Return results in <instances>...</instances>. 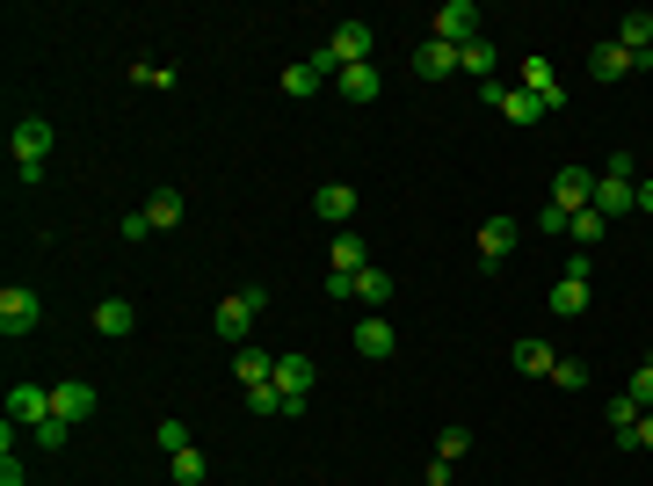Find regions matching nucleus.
<instances>
[{
    "mask_svg": "<svg viewBox=\"0 0 653 486\" xmlns=\"http://www.w3.org/2000/svg\"><path fill=\"white\" fill-rule=\"evenodd\" d=\"M247 407H255L261 421H291V414H306V407H298V400H283L276 385H255V392H247Z\"/></svg>",
    "mask_w": 653,
    "mask_h": 486,
    "instance_id": "obj_22",
    "label": "nucleus"
},
{
    "mask_svg": "<svg viewBox=\"0 0 653 486\" xmlns=\"http://www.w3.org/2000/svg\"><path fill=\"white\" fill-rule=\"evenodd\" d=\"M596 210H602V218L639 210V182H632V174H602V182H596Z\"/></svg>",
    "mask_w": 653,
    "mask_h": 486,
    "instance_id": "obj_12",
    "label": "nucleus"
},
{
    "mask_svg": "<svg viewBox=\"0 0 653 486\" xmlns=\"http://www.w3.org/2000/svg\"><path fill=\"white\" fill-rule=\"evenodd\" d=\"M312 210H320L326 226H349V218H356V190H349V182H320Z\"/></svg>",
    "mask_w": 653,
    "mask_h": 486,
    "instance_id": "obj_14",
    "label": "nucleus"
},
{
    "mask_svg": "<svg viewBox=\"0 0 653 486\" xmlns=\"http://www.w3.org/2000/svg\"><path fill=\"white\" fill-rule=\"evenodd\" d=\"M146 218H153V233L182 226V196H174V190H153V196H146Z\"/></svg>",
    "mask_w": 653,
    "mask_h": 486,
    "instance_id": "obj_26",
    "label": "nucleus"
},
{
    "mask_svg": "<svg viewBox=\"0 0 653 486\" xmlns=\"http://www.w3.org/2000/svg\"><path fill=\"white\" fill-rule=\"evenodd\" d=\"M52 414L58 421H87V414H95V385H81V378L52 385Z\"/></svg>",
    "mask_w": 653,
    "mask_h": 486,
    "instance_id": "obj_13",
    "label": "nucleus"
},
{
    "mask_svg": "<svg viewBox=\"0 0 653 486\" xmlns=\"http://www.w3.org/2000/svg\"><path fill=\"white\" fill-rule=\"evenodd\" d=\"M414 66H421V73H458V44H436V36H429V44L414 52Z\"/></svg>",
    "mask_w": 653,
    "mask_h": 486,
    "instance_id": "obj_30",
    "label": "nucleus"
},
{
    "mask_svg": "<svg viewBox=\"0 0 653 486\" xmlns=\"http://www.w3.org/2000/svg\"><path fill=\"white\" fill-rule=\"evenodd\" d=\"M8 145H15V168H44V160H52V123H44V117H22Z\"/></svg>",
    "mask_w": 653,
    "mask_h": 486,
    "instance_id": "obj_9",
    "label": "nucleus"
},
{
    "mask_svg": "<svg viewBox=\"0 0 653 486\" xmlns=\"http://www.w3.org/2000/svg\"><path fill=\"white\" fill-rule=\"evenodd\" d=\"M552 313H559V320H581V313H588V283H567V277H559V283H552Z\"/></svg>",
    "mask_w": 653,
    "mask_h": 486,
    "instance_id": "obj_25",
    "label": "nucleus"
},
{
    "mask_svg": "<svg viewBox=\"0 0 653 486\" xmlns=\"http://www.w3.org/2000/svg\"><path fill=\"white\" fill-rule=\"evenodd\" d=\"M36 320H44V298H36L30 283H8V291H0V334L15 342V334H30Z\"/></svg>",
    "mask_w": 653,
    "mask_h": 486,
    "instance_id": "obj_3",
    "label": "nucleus"
},
{
    "mask_svg": "<svg viewBox=\"0 0 653 486\" xmlns=\"http://www.w3.org/2000/svg\"><path fill=\"white\" fill-rule=\"evenodd\" d=\"M261 313H269V291H261V283H247V291L218 298V313H211V327H218V342L247 348V334H255V320H261Z\"/></svg>",
    "mask_w": 653,
    "mask_h": 486,
    "instance_id": "obj_2",
    "label": "nucleus"
},
{
    "mask_svg": "<svg viewBox=\"0 0 653 486\" xmlns=\"http://www.w3.org/2000/svg\"><path fill=\"white\" fill-rule=\"evenodd\" d=\"M574 226V218H567V210H559V204H545V210H537V233H552V240H559V233H567Z\"/></svg>",
    "mask_w": 653,
    "mask_h": 486,
    "instance_id": "obj_39",
    "label": "nucleus"
},
{
    "mask_svg": "<svg viewBox=\"0 0 653 486\" xmlns=\"http://www.w3.org/2000/svg\"><path fill=\"white\" fill-rule=\"evenodd\" d=\"M276 392H283V400H298V407H306V392H312V364H306V356H276Z\"/></svg>",
    "mask_w": 653,
    "mask_h": 486,
    "instance_id": "obj_15",
    "label": "nucleus"
},
{
    "mask_svg": "<svg viewBox=\"0 0 653 486\" xmlns=\"http://www.w3.org/2000/svg\"><path fill=\"white\" fill-rule=\"evenodd\" d=\"M624 392H632V400H639V407H653V356H646V364H639V370H632V385H624Z\"/></svg>",
    "mask_w": 653,
    "mask_h": 486,
    "instance_id": "obj_38",
    "label": "nucleus"
},
{
    "mask_svg": "<svg viewBox=\"0 0 653 486\" xmlns=\"http://www.w3.org/2000/svg\"><path fill=\"white\" fill-rule=\"evenodd\" d=\"M371 44H378V30H371V22H342V30L312 52V66H320L326 80H342L349 66H371Z\"/></svg>",
    "mask_w": 653,
    "mask_h": 486,
    "instance_id": "obj_1",
    "label": "nucleus"
},
{
    "mask_svg": "<svg viewBox=\"0 0 653 486\" xmlns=\"http://www.w3.org/2000/svg\"><path fill=\"white\" fill-rule=\"evenodd\" d=\"M326 298H342V305H356V277H342V269H326Z\"/></svg>",
    "mask_w": 653,
    "mask_h": 486,
    "instance_id": "obj_41",
    "label": "nucleus"
},
{
    "mask_svg": "<svg viewBox=\"0 0 653 486\" xmlns=\"http://www.w3.org/2000/svg\"><path fill=\"white\" fill-rule=\"evenodd\" d=\"M559 277H567V283H596V255H588V247H581V255H567Z\"/></svg>",
    "mask_w": 653,
    "mask_h": 486,
    "instance_id": "obj_37",
    "label": "nucleus"
},
{
    "mask_svg": "<svg viewBox=\"0 0 653 486\" xmlns=\"http://www.w3.org/2000/svg\"><path fill=\"white\" fill-rule=\"evenodd\" d=\"M393 291H399V283L385 277V269H356V305H371V313H378V305H393Z\"/></svg>",
    "mask_w": 653,
    "mask_h": 486,
    "instance_id": "obj_20",
    "label": "nucleus"
},
{
    "mask_svg": "<svg viewBox=\"0 0 653 486\" xmlns=\"http://www.w3.org/2000/svg\"><path fill=\"white\" fill-rule=\"evenodd\" d=\"M334 87H342V95H349V102H378V95H385V80H378V66H349L342 73V80H334Z\"/></svg>",
    "mask_w": 653,
    "mask_h": 486,
    "instance_id": "obj_18",
    "label": "nucleus"
},
{
    "mask_svg": "<svg viewBox=\"0 0 653 486\" xmlns=\"http://www.w3.org/2000/svg\"><path fill=\"white\" fill-rule=\"evenodd\" d=\"M276 87H283L291 102H306V95H320V87H326V73L312 66V58H298V66H283V80H276Z\"/></svg>",
    "mask_w": 653,
    "mask_h": 486,
    "instance_id": "obj_19",
    "label": "nucleus"
},
{
    "mask_svg": "<svg viewBox=\"0 0 653 486\" xmlns=\"http://www.w3.org/2000/svg\"><path fill=\"white\" fill-rule=\"evenodd\" d=\"M131 327H138L131 298H103V305H95V334H109V342H124Z\"/></svg>",
    "mask_w": 653,
    "mask_h": 486,
    "instance_id": "obj_17",
    "label": "nucleus"
},
{
    "mask_svg": "<svg viewBox=\"0 0 653 486\" xmlns=\"http://www.w3.org/2000/svg\"><path fill=\"white\" fill-rule=\"evenodd\" d=\"M66 429H73V421H58V414H52L44 429H36V443H44V451H66Z\"/></svg>",
    "mask_w": 653,
    "mask_h": 486,
    "instance_id": "obj_40",
    "label": "nucleus"
},
{
    "mask_svg": "<svg viewBox=\"0 0 653 486\" xmlns=\"http://www.w3.org/2000/svg\"><path fill=\"white\" fill-rule=\"evenodd\" d=\"M153 443H160V451H190V429H182V421H153Z\"/></svg>",
    "mask_w": 653,
    "mask_h": 486,
    "instance_id": "obj_34",
    "label": "nucleus"
},
{
    "mask_svg": "<svg viewBox=\"0 0 653 486\" xmlns=\"http://www.w3.org/2000/svg\"><path fill=\"white\" fill-rule=\"evenodd\" d=\"M653 58H632L618 44V36H610V44H588V73H596V80H624V73H646Z\"/></svg>",
    "mask_w": 653,
    "mask_h": 486,
    "instance_id": "obj_8",
    "label": "nucleus"
},
{
    "mask_svg": "<svg viewBox=\"0 0 653 486\" xmlns=\"http://www.w3.org/2000/svg\"><path fill=\"white\" fill-rule=\"evenodd\" d=\"M233 378H240L247 392H255V385H269V378H276V356H269V348H255V342L233 348Z\"/></svg>",
    "mask_w": 653,
    "mask_h": 486,
    "instance_id": "obj_16",
    "label": "nucleus"
},
{
    "mask_svg": "<svg viewBox=\"0 0 653 486\" xmlns=\"http://www.w3.org/2000/svg\"><path fill=\"white\" fill-rule=\"evenodd\" d=\"M639 210H653V174H646V182H639Z\"/></svg>",
    "mask_w": 653,
    "mask_h": 486,
    "instance_id": "obj_42",
    "label": "nucleus"
},
{
    "mask_svg": "<svg viewBox=\"0 0 653 486\" xmlns=\"http://www.w3.org/2000/svg\"><path fill=\"white\" fill-rule=\"evenodd\" d=\"M509 356H516L523 378H552V364H559V348H545V342H516Z\"/></svg>",
    "mask_w": 653,
    "mask_h": 486,
    "instance_id": "obj_21",
    "label": "nucleus"
},
{
    "mask_svg": "<svg viewBox=\"0 0 653 486\" xmlns=\"http://www.w3.org/2000/svg\"><path fill=\"white\" fill-rule=\"evenodd\" d=\"M596 182H602L596 168H559V174H552V204H559V210L574 218V210L596 204Z\"/></svg>",
    "mask_w": 653,
    "mask_h": 486,
    "instance_id": "obj_5",
    "label": "nucleus"
},
{
    "mask_svg": "<svg viewBox=\"0 0 653 486\" xmlns=\"http://www.w3.org/2000/svg\"><path fill=\"white\" fill-rule=\"evenodd\" d=\"M552 385H567V392H581V385H588V364H581V356H559V364H552Z\"/></svg>",
    "mask_w": 653,
    "mask_h": 486,
    "instance_id": "obj_32",
    "label": "nucleus"
},
{
    "mask_svg": "<svg viewBox=\"0 0 653 486\" xmlns=\"http://www.w3.org/2000/svg\"><path fill=\"white\" fill-rule=\"evenodd\" d=\"M429 30H436V44H458V52H464V44L480 36V8H472V0H443Z\"/></svg>",
    "mask_w": 653,
    "mask_h": 486,
    "instance_id": "obj_4",
    "label": "nucleus"
},
{
    "mask_svg": "<svg viewBox=\"0 0 653 486\" xmlns=\"http://www.w3.org/2000/svg\"><path fill=\"white\" fill-rule=\"evenodd\" d=\"M618 443H624V451H653V407L632 421V435H618Z\"/></svg>",
    "mask_w": 653,
    "mask_h": 486,
    "instance_id": "obj_36",
    "label": "nucleus"
},
{
    "mask_svg": "<svg viewBox=\"0 0 653 486\" xmlns=\"http://www.w3.org/2000/svg\"><path fill=\"white\" fill-rule=\"evenodd\" d=\"M618 44H624L632 58H653V15H624V22H618Z\"/></svg>",
    "mask_w": 653,
    "mask_h": 486,
    "instance_id": "obj_23",
    "label": "nucleus"
},
{
    "mask_svg": "<svg viewBox=\"0 0 653 486\" xmlns=\"http://www.w3.org/2000/svg\"><path fill=\"white\" fill-rule=\"evenodd\" d=\"M516 240H523L516 218H486V226H480V269H501V261L516 255Z\"/></svg>",
    "mask_w": 653,
    "mask_h": 486,
    "instance_id": "obj_10",
    "label": "nucleus"
},
{
    "mask_svg": "<svg viewBox=\"0 0 653 486\" xmlns=\"http://www.w3.org/2000/svg\"><path fill=\"white\" fill-rule=\"evenodd\" d=\"M523 95H537V109H545V117H559V109H567V87H559L552 58H531V66H523Z\"/></svg>",
    "mask_w": 653,
    "mask_h": 486,
    "instance_id": "obj_7",
    "label": "nucleus"
},
{
    "mask_svg": "<svg viewBox=\"0 0 653 486\" xmlns=\"http://www.w3.org/2000/svg\"><path fill=\"white\" fill-rule=\"evenodd\" d=\"M393 348H399V334H393V320H385V313H363V320H356V356L385 364Z\"/></svg>",
    "mask_w": 653,
    "mask_h": 486,
    "instance_id": "obj_11",
    "label": "nucleus"
},
{
    "mask_svg": "<svg viewBox=\"0 0 653 486\" xmlns=\"http://www.w3.org/2000/svg\"><path fill=\"white\" fill-rule=\"evenodd\" d=\"M639 414H646V407H639L632 392H618V400L602 407V421H610V435H632V421H639Z\"/></svg>",
    "mask_w": 653,
    "mask_h": 486,
    "instance_id": "obj_31",
    "label": "nucleus"
},
{
    "mask_svg": "<svg viewBox=\"0 0 653 486\" xmlns=\"http://www.w3.org/2000/svg\"><path fill=\"white\" fill-rule=\"evenodd\" d=\"M8 421L15 429H44L52 421V392L44 385H8Z\"/></svg>",
    "mask_w": 653,
    "mask_h": 486,
    "instance_id": "obj_6",
    "label": "nucleus"
},
{
    "mask_svg": "<svg viewBox=\"0 0 653 486\" xmlns=\"http://www.w3.org/2000/svg\"><path fill=\"white\" fill-rule=\"evenodd\" d=\"M168 472H174V486H204V472H211V465H204V451L190 443V451H174V457H168Z\"/></svg>",
    "mask_w": 653,
    "mask_h": 486,
    "instance_id": "obj_28",
    "label": "nucleus"
},
{
    "mask_svg": "<svg viewBox=\"0 0 653 486\" xmlns=\"http://www.w3.org/2000/svg\"><path fill=\"white\" fill-rule=\"evenodd\" d=\"M326 255H334V269H342V277L371 269V261H363V240H356V233H334V247H326Z\"/></svg>",
    "mask_w": 653,
    "mask_h": 486,
    "instance_id": "obj_29",
    "label": "nucleus"
},
{
    "mask_svg": "<svg viewBox=\"0 0 653 486\" xmlns=\"http://www.w3.org/2000/svg\"><path fill=\"white\" fill-rule=\"evenodd\" d=\"M494 66H501V58H494V44H486V36H472V44L458 52V73H472V80H494Z\"/></svg>",
    "mask_w": 653,
    "mask_h": 486,
    "instance_id": "obj_24",
    "label": "nucleus"
},
{
    "mask_svg": "<svg viewBox=\"0 0 653 486\" xmlns=\"http://www.w3.org/2000/svg\"><path fill=\"white\" fill-rule=\"evenodd\" d=\"M131 80H138V87H174V66H160V58H138Z\"/></svg>",
    "mask_w": 653,
    "mask_h": 486,
    "instance_id": "obj_33",
    "label": "nucleus"
},
{
    "mask_svg": "<svg viewBox=\"0 0 653 486\" xmlns=\"http://www.w3.org/2000/svg\"><path fill=\"white\" fill-rule=\"evenodd\" d=\"M464 451H472V429H443V435H436V457H450V465H458Z\"/></svg>",
    "mask_w": 653,
    "mask_h": 486,
    "instance_id": "obj_35",
    "label": "nucleus"
},
{
    "mask_svg": "<svg viewBox=\"0 0 653 486\" xmlns=\"http://www.w3.org/2000/svg\"><path fill=\"white\" fill-rule=\"evenodd\" d=\"M602 233H610V218H602L596 204H588V210H574V226H567V240H574V247H596Z\"/></svg>",
    "mask_w": 653,
    "mask_h": 486,
    "instance_id": "obj_27",
    "label": "nucleus"
}]
</instances>
